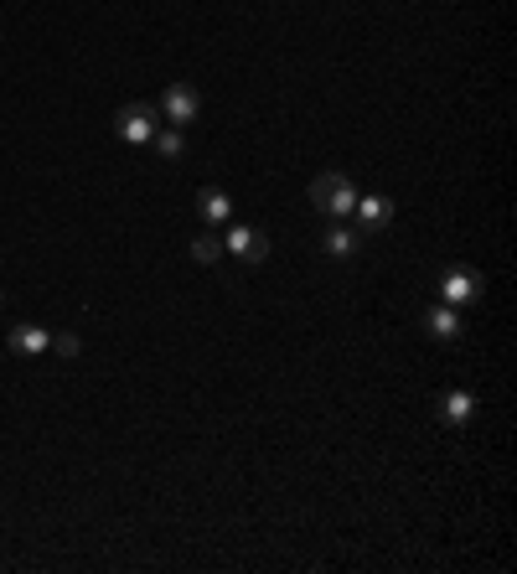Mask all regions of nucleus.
<instances>
[{
    "mask_svg": "<svg viewBox=\"0 0 517 574\" xmlns=\"http://www.w3.org/2000/svg\"><path fill=\"white\" fill-rule=\"evenodd\" d=\"M52 347V331L47 326H16L11 331V352H21V357H42Z\"/></svg>",
    "mask_w": 517,
    "mask_h": 574,
    "instance_id": "10",
    "label": "nucleus"
},
{
    "mask_svg": "<svg viewBox=\"0 0 517 574\" xmlns=\"http://www.w3.org/2000/svg\"><path fill=\"white\" fill-rule=\"evenodd\" d=\"M197 213H202V223H233V197L223 187H202L197 192Z\"/></svg>",
    "mask_w": 517,
    "mask_h": 574,
    "instance_id": "8",
    "label": "nucleus"
},
{
    "mask_svg": "<svg viewBox=\"0 0 517 574\" xmlns=\"http://www.w3.org/2000/svg\"><path fill=\"white\" fill-rule=\"evenodd\" d=\"M481 295V275L466 264H450L445 275H440V300L445 306H471V300Z\"/></svg>",
    "mask_w": 517,
    "mask_h": 574,
    "instance_id": "5",
    "label": "nucleus"
},
{
    "mask_svg": "<svg viewBox=\"0 0 517 574\" xmlns=\"http://www.w3.org/2000/svg\"><path fill=\"white\" fill-rule=\"evenodd\" d=\"M311 202L321 207L326 218L347 223V218H352V207H357V187H352L342 171H321V176L311 181Z\"/></svg>",
    "mask_w": 517,
    "mask_h": 574,
    "instance_id": "1",
    "label": "nucleus"
},
{
    "mask_svg": "<svg viewBox=\"0 0 517 574\" xmlns=\"http://www.w3.org/2000/svg\"><path fill=\"white\" fill-rule=\"evenodd\" d=\"M0 306H6V295H0Z\"/></svg>",
    "mask_w": 517,
    "mask_h": 574,
    "instance_id": "15",
    "label": "nucleus"
},
{
    "mask_svg": "<svg viewBox=\"0 0 517 574\" xmlns=\"http://www.w3.org/2000/svg\"><path fill=\"white\" fill-rule=\"evenodd\" d=\"M352 218H357V233H383L393 223V202L388 197H357Z\"/></svg>",
    "mask_w": 517,
    "mask_h": 574,
    "instance_id": "6",
    "label": "nucleus"
},
{
    "mask_svg": "<svg viewBox=\"0 0 517 574\" xmlns=\"http://www.w3.org/2000/svg\"><path fill=\"white\" fill-rule=\"evenodd\" d=\"M202 99H197V88L192 83H171L166 94H161V125H176V130H187L192 119H197Z\"/></svg>",
    "mask_w": 517,
    "mask_h": 574,
    "instance_id": "4",
    "label": "nucleus"
},
{
    "mask_svg": "<svg viewBox=\"0 0 517 574\" xmlns=\"http://www.w3.org/2000/svg\"><path fill=\"white\" fill-rule=\"evenodd\" d=\"M47 352H57V357H78L83 342L73 337V331H52V347H47Z\"/></svg>",
    "mask_w": 517,
    "mask_h": 574,
    "instance_id": "14",
    "label": "nucleus"
},
{
    "mask_svg": "<svg viewBox=\"0 0 517 574\" xmlns=\"http://www.w3.org/2000/svg\"><path fill=\"white\" fill-rule=\"evenodd\" d=\"M424 326H430V337H435V342H455V337H461V311L440 300V306L424 316Z\"/></svg>",
    "mask_w": 517,
    "mask_h": 574,
    "instance_id": "9",
    "label": "nucleus"
},
{
    "mask_svg": "<svg viewBox=\"0 0 517 574\" xmlns=\"http://www.w3.org/2000/svg\"><path fill=\"white\" fill-rule=\"evenodd\" d=\"M223 254H233V259H243V264H264V259H269V233H264V228H249V223H228Z\"/></svg>",
    "mask_w": 517,
    "mask_h": 574,
    "instance_id": "3",
    "label": "nucleus"
},
{
    "mask_svg": "<svg viewBox=\"0 0 517 574\" xmlns=\"http://www.w3.org/2000/svg\"><path fill=\"white\" fill-rule=\"evenodd\" d=\"M321 249H326L331 259H352V254L362 249V233H357L352 223H331L326 238H321Z\"/></svg>",
    "mask_w": 517,
    "mask_h": 574,
    "instance_id": "7",
    "label": "nucleus"
},
{
    "mask_svg": "<svg viewBox=\"0 0 517 574\" xmlns=\"http://www.w3.org/2000/svg\"><path fill=\"white\" fill-rule=\"evenodd\" d=\"M471 414H476V399L466 394V388H450V394H440V419H445V425H466Z\"/></svg>",
    "mask_w": 517,
    "mask_h": 574,
    "instance_id": "11",
    "label": "nucleus"
},
{
    "mask_svg": "<svg viewBox=\"0 0 517 574\" xmlns=\"http://www.w3.org/2000/svg\"><path fill=\"white\" fill-rule=\"evenodd\" d=\"M192 259H197V264H218V259H223V238H218V233H197V238H192Z\"/></svg>",
    "mask_w": 517,
    "mask_h": 574,
    "instance_id": "12",
    "label": "nucleus"
},
{
    "mask_svg": "<svg viewBox=\"0 0 517 574\" xmlns=\"http://www.w3.org/2000/svg\"><path fill=\"white\" fill-rule=\"evenodd\" d=\"M114 130H119V140H130V145H150L156 130H161V109L156 104H125L114 114Z\"/></svg>",
    "mask_w": 517,
    "mask_h": 574,
    "instance_id": "2",
    "label": "nucleus"
},
{
    "mask_svg": "<svg viewBox=\"0 0 517 574\" xmlns=\"http://www.w3.org/2000/svg\"><path fill=\"white\" fill-rule=\"evenodd\" d=\"M156 150L166 161H181V150H187V140H181V130L176 125H166V130H156Z\"/></svg>",
    "mask_w": 517,
    "mask_h": 574,
    "instance_id": "13",
    "label": "nucleus"
}]
</instances>
